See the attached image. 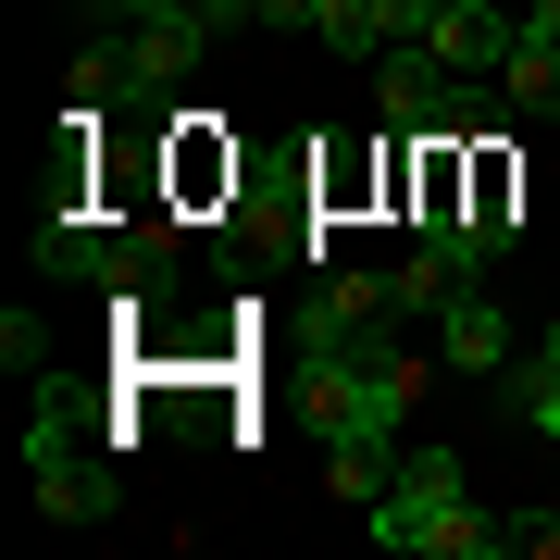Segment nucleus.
Wrapping results in <instances>:
<instances>
[{
    "label": "nucleus",
    "mask_w": 560,
    "mask_h": 560,
    "mask_svg": "<svg viewBox=\"0 0 560 560\" xmlns=\"http://www.w3.org/2000/svg\"><path fill=\"white\" fill-rule=\"evenodd\" d=\"M312 411H324V448H411V411H423V349L374 337L324 349L312 361Z\"/></svg>",
    "instance_id": "obj_1"
},
{
    "label": "nucleus",
    "mask_w": 560,
    "mask_h": 560,
    "mask_svg": "<svg viewBox=\"0 0 560 560\" xmlns=\"http://www.w3.org/2000/svg\"><path fill=\"white\" fill-rule=\"evenodd\" d=\"M374 113L399 125V138H460V125H486V101L448 75L423 38H399V50H374Z\"/></svg>",
    "instance_id": "obj_2"
},
{
    "label": "nucleus",
    "mask_w": 560,
    "mask_h": 560,
    "mask_svg": "<svg viewBox=\"0 0 560 560\" xmlns=\"http://www.w3.org/2000/svg\"><path fill=\"white\" fill-rule=\"evenodd\" d=\"M448 499H474V486H460V448H448V436H411V448H399V474H386V499L361 511V523H374V548H399V560H411L423 511H448Z\"/></svg>",
    "instance_id": "obj_3"
},
{
    "label": "nucleus",
    "mask_w": 560,
    "mask_h": 560,
    "mask_svg": "<svg viewBox=\"0 0 560 560\" xmlns=\"http://www.w3.org/2000/svg\"><path fill=\"white\" fill-rule=\"evenodd\" d=\"M25 474H38V511H50V523H88V511L125 499L113 474H88V460H75V411H62V399L25 423Z\"/></svg>",
    "instance_id": "obj_4"
},
{
    "label": "nucleus",
    "mask_w": 560,
    "mask_h": 560,
    "mask_svg": "<svg viewBox=\"0 0 560 560\" xmlns=\"http://www.w3.org/2000/svg\"><path fill=\"white\" fill-rule=\"evenodd\" d=\"M436 361H448V374H486V386H499V374H511V312L486 300V287H460V300L436 312Z\"/></svg>",
    "instance_id": "obj_5"
},
{
    "label": "nucleus",
    "mask_w": 560,
    "mask_h": 560,
    "mask_svg": "<svg viewBox=\"0 0 560 560\" xmlns=\"http://www.w3.org/2000/svg\"><path fill=\"white\" fill-rule=\"evenodd\" d=\"M511 548H523V523H499V511H474V499L423 511V536H411V560H511Z\"/></svg>",
    "instance_id": "obj_6"
},
{
    "label": "nucleus",
    "mask_w": 560,
    "mask_h": 560,
    "mask_svg": "<svg viewBox=\"0 0 560 560\" xmlns=\"http://www.w3.org/2000/svg\"><path fill=\"white\" fill-rule=\"evenodd\" d=\"M499 411L523 423V436H560V361H548V349H511V374H499Z\"/></svg>",
    "instance_id": "obj_7"
},
{
    "label": "nucleus",
    "mask_w": 560,
    "mask_h": 560,
    "mask_svg": "<svg viewBox=\"0 0 560 560\" xmlns=\"http://www.w3.org/2000/svg\"><path fill=\"white\" fill-rule=\"evenodd\" d=\"M499 101H511V113H560V38H536V25H523L511 62H499Z\"/></svg>",
    "instance_id": "obj_8"
},
{
    "label": "nucleus",
    "mask_w": 560,
    "mask_h": 560,
    "mask_svg": "<svg viewBox=\"0 0 560 560\" xmlns=\"http://www.w3.org/2000/svg\"><path fill=\"white\" fill-rule=\"evenodd\" d=\"M386 312H399V300H386V275H324V349H349V337H374Z\"/></svg>",
    "instance_id": "obj_9"
},
{
    "label": "nucleus",
    "mask_w": 560,
    "mask_h": 560,
    "mask_svg": "<svg viewBox=\"0 0 560 560\" xmlns=\"http://www.w3.org/2000/svg\"><path fill=\"white\" fill-rule=\"evenodd\" d=\"M386 474H399V448H324V486H337L349 511H374V499H386Z\"/></svg>",
    "instance_id": "obj_10"
},
{
    "label": "nucleus",
    "mask_w": 560,
    "mask_h": 560,
    "mask_svg": "<svg viewBox=\"0 0 560 560\" xmlns=\"http://www.w3.org/2000/svg\"><path fill=\"white\" fill-rule=\"evenodd\" d=\"M187 25H200V38H224V25H261V0H175Z\"/></svg>",
    "instance_id": "obj_11"
},
{
    "label": "nucleus",
    "mask_w": 560,
    "mask_h": 560,
    "mask_svg": "<svg viewBox=\"0 0 560 560\" xmlns=\"http://www.w3.org/2000/svg\"><path fill=\"white\" fill-rule=\"evenodd\" d=\"M88 25H125V13H175V0H75Z\"/></svg>",
    "instance_id": "obj_12"
},
{
    "label": "nucleus",
    "mask_w": 560,
    "mask_h": 560,
    "mask_svg": "<svg viewBox=\"0 0 560 560\" xmlns=\"http://www.w3.org/2000/svg\"><path fill=\"white\" fill-rule=\"evenodd\" d=\"M337 0H261V25H324Z\"/></svg>",
    "instance_id": "obj_13"
},
{
    "label": "nucleus",
    "mask_w": 560,
    "mask_h": 560,
    "mask_svg": "<svg viewBox=\"0 0 560 560\" xmlns=\"http://www.w3.org/2000/svg\"><path fill=\"white\" fill-rule=\"evenodd\" d=\"M523 548H536V560H560V511H536V523H523Z\"/></svg>",
    "instance_id": "obj_14"
},
{
    "label": "nucleus",
    "mask_w": 560,
    "mask_h": 560,
    "mask_svg": "<svg viewBox=\"0 0 560 560\" xmlns=\"http://www.w3.org/2000/svg\"><path fill=\"white\" fill-rule=\"evenodd\" d=\"M523 25H536V38H560V0H523Z\"/></svg>",
    "instance_id": "obj_15"
}]
</instances>
